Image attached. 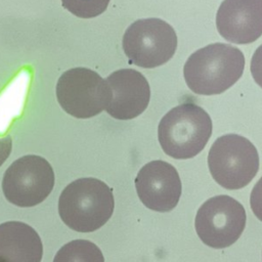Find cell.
<instances>
[{
  "mask_svg": "<svg viewBox=\"0 0 262 262\" xmlns=\"http://www.w3.org/2000/svg\"><path fill=\"white\" fill-rule=\"evenodd\" d=\"M216 27L231 43H253L262 35V0H224L216 14Z\"/></svg>",
  "mask_w": 262,
  "mask_h": 262,
  "instance_id": "8fae6325",
  "label": "cell"
},
{
  "mask_svg": "<svg viewBox=\"0 0 262 262\" xmlns=\"http://www.w3.org/2000/svg\"><path fill=\"white\" fill-rule=\"evenodd\" d=\"M54 172L47 160L27 155L15 160L4 172L2 190L6 200L17 207H34L52 191Z\"/></svg>",
  "mask_w": 262,
  "mask_h": 262,
  "instance_id": "52a82bcc",
  "label": "cell"
},
{
  "mask_svg": "<svg viewBox=\"0 0 262 262\" xmlns=\"http://www.w3.org/2000/svg\"><path fill=\"white\" fill-rule=\"evenodd\" d=\"M112 98L105 112L117 120H131L148 105L150 88L146 78L132 69H122L106 78Z\"/></svg>",
  "mask_w": 262,
  "mask_h": 262,
  "instance_id": "30bf717a",
  "label": "cell"
},
{
  "mask_svg": "<svg viewBox=\"0 0 262 262\" xmlns=\"http://www.w3.org/2000/svg\"><path fill=\"white\" fill-rule=\"evenodd\" d=\"M12 149V140L9 134L0 136V167L8 159Z\"/></svg>",
  "mask_w": 262,
  "mask_h": 262,
  "instance_id": "e0dca14e",
  "label": "cell"
},
{
  "mask_svg": "<svg viewBox=\"0 0 262 262\" xmlns=\"http://www.w3.org/2000/svg\"><path fill=\"white\" fill-rule=\"evenodd\" d=\"M243 205L227 194L207 200L198 210L194 227L201 241L214 249L234 244L246 227Z\"/></svg>",
  "mask_w": 262,
  "mask_h": 262,
  "instance_id": "ba28073f",
  "label": "cell"
},
{
  "mask_svg": "<svg viewBox=\"0 0 262 262\" xmlns=\"http://www.w3.org/2000/svg\"><path fill=\"white\" fill-rule=\"evenodd\" d=\"M53 262H104V257L94 243L75 239L57 251Z\"/></svg>",
  "mask_w": 262,
  "mask_h": 262,
  "instance_id": "4fadbf2b",
  "label": "cell"
},
{
  "mask_svg": "<svg viewBox=\"0 0 262 262\" xmlns=\"http://www.w3.org/2000/svg\"><path fill=\"white\" fill-rule=\"evenodd\" d=\"M243 52L229 44L214 43L194 51L186 60L183 76L188 88L201 95L220 94L242 77Z\"/></svg>",
  "mask_w": 262,
  "mask_h": 262,
  "instance_id": "6da1fadb",
  "label": "cell"
},
{
  "mask_svg": "<svg viewBox=\"0 0 262 262\" xmlns=\"http://www.w3.org/2000/svg\"><path fill=\"white\" fill-rule=\"evenodd\" d=\"M115 201L112 188L103 181L87 177L68 184L58 200L63 223L79 232L95 231L112 217Z\"/></svg>",
  "mask_w": 262,
  "mask_h": 262,
  "instance_id": "7a4b0ae2",
  "label": "cell"
},
{
  "mask_svg": "<svg viewBox=\"0 0 262 262\" xmlns=\"http://www.w3.org/2000/svg\"><path fill=\"white\" fill-rule=\"evenodd\" d=\"M208 167L213 179L226 189L248 185L259 170V155L244 136L226 134L218 137L208 154Z\"/></svg>",
  "mask_w": 262,
  "mask_h": 262,
  "instance_id": "277c9868",
  "label": "cell"
},
{
  "mask_svg": "<svg viewBox=\"0 0 262 262\" xmlns=\"http://www.w3.org/2000/svg\"><path fill=\"white\" fill-rule=\"evenodd\" d=\"M250 205L254 215L262 221V177L257 181L252 189L250 196Z\"/></svg>",
  "mask_w": 262,
  "mask_h": 262,
  "instance_id": "9a60e30c",
  "label": "cell"
},
{
  "mask_svg": "<svg viewBox=\"0 0 262 262\" xmlns=\"http://www.w3.org/2000/svg\"><path fill=\"white\" fill-rule=\"evenodd\" d=\"M212 128V120L203 107L185 102L161 119L158 139L166 155L178 160L190 159L205 148Z\"/></svg>",
  "mask_w": 262,
  "mask_h": 262,
  "instance_id": "3957f363",
  "label": "cell"
},
{
  "mask_svg": "<svg viewBox=\"0 0 262 262\" xmlns=\"http://www.w3.org/2000/svg\"><path fill=\"white\" fill-rule=\"evenodd\" d=\"M122 43L131 63L154 69L173 57L177 36L172 26L161 18H141L126 29Z\"/></svg>",
  "mask_w": 262,
  "mask_h": 262,
  "instance_id": "8992f818",
  "label": "cell"
},
{
  "mask_svg": "<svg viewBox=\"0 0 262 262\" xmlns=\"http://www.w3.org/2000/svg\"><path fill=\"white\" fill-rule=\"evenodd\" d=\"M251 73L254 81L262 88V45L256 49L252 56Z\"/></svg>",
  "mask_w": 262,
  "mask_h": 262,
  "instance_id": "2e32d148",
  "label": "cell"
},
{
  "mask_svg": "<svg viewBox=\"0 0 262 262\" xmlns=\"http://www.w3.org/2000/svg\"><path fill=\"white\" fill-rule=\"evenodd\" d=\"M135 188L139 200L156 212H169L179 202L181 180L174 166L162 160L145 164L137 173Z\"/></svg>",
  "mask_w": 262,
  "mask_h": 262,
  "instance_id": "9c48e42d",
  "label": "cell"
},
{
  "mask_svg": "<svg viewBox=\"0 0 262 262\" xmlns=\"http://www.w3.org/2000/svg\"><path fill=\"white\" fill-rule=\"evenodd\" d=\"M56 98L61 108L77 119H89L106 108L112 91L106 81L93 70L74 68L56 83Z\"/></svg>",
  "mask_w": 262,
  "mask_h": 262,
  "instance_id": "5b68a950",
  "label": "cell"
},
{
  "mask_svg": "<svg viewBox=\"0 0 262 262\" xmlns=\"http://www.w3.org/2000/svg\"><path fill=\"white\" fill-rule=\"evenodd\" d=\"M43 246L37 231L24 222L0 224V262H41Z\"/></svg>",
  "mask_w": 262,
  "mask_h": 262,
  "instance_id": "7c38bea8",
  "label": "cell"
},
{
  "mask_svg": "<svg viewBox=\"0 0 262 262\" xmlns=\"http://www.w3.org/2000/svg\"><path fill=\"white\" fill-rule=\"evenodd\" d=\"M111 0H61L62 6L81 18L96 17L104 12Z\"/></svg>",
  "mask_w": 262,
  "mask_h": 262,
  "instance_id": "5bb4252c",
  "label": "cell"
}]
</instances>
